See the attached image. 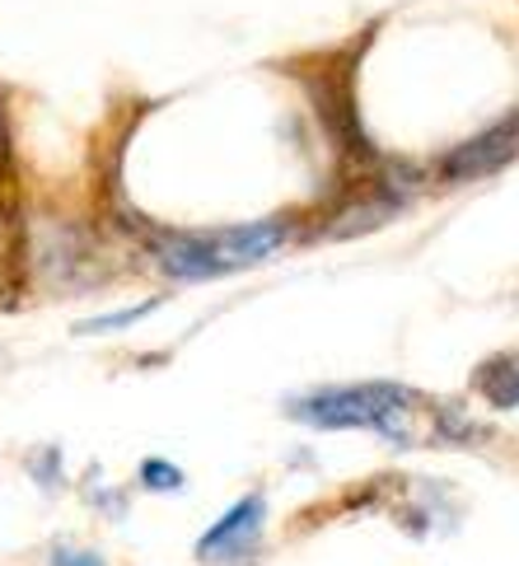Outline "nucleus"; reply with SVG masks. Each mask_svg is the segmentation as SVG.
<instances>
[{"label":"nucleus","mask_w":519,"mask_h":566,"mask_svg":"<svg viewBox=\"0 0 519 566\" xmlns=\"http://www.w3.org/2000/svg\"><path fill=\"white\" fill-rule=\"evenodd\" d=\"M412 394L398 384H347V389H318L290 402V417L318 431H379L389 440H407Z\"/></svg>","instance_id":"f03ea898"},{"label":"nucleus","mask_w":519,"mask_h":566,"mask_svg":"<svg viewBox=\"0 0 519 566\" xmlns=\"http://www.w3.org/2000/svg\"><path fill=\"white\" fill-rule=\"evenodd\" d=\"M52 566H108L98 553H80V548H52Z\"/></svg>","instance_id":"6e6552de"},{"label":"nucleus","mask_w":519,"mask_h":566,"mask_svg":"<svg viewBox=\"0 0 519 566\" xmlns=\"http://www.w3.org/2000/svg\"><path fill=\"white\" fill-rule=\"evenodd\" d=\"M290 239L286 220H257V226H230L211 234H173L159 239V268L173 281H215L267 262Z\"/></svg>","instance_id":"f257e3e1"},{"label":"nucleus","mask_w":519,"mask_h":566,"mask_svg":"<svg viewBox=\"0 0 519 566\" xmlns=\"http://www.w3.org/2000/svg\"><path fill=\"white\" fill-rule=\"evenodd\" d=\"M477 384H483V394L496 402V408H515L519 402V356L491 360L487 370H477Z\"/></svg>","instance_id":"39448f33"},{"label":"nucleus","mask_w":519,"mask_h":566,"mask_svg":"<svg viewBox=\"0 0 519 566\" xmlns=\"http://www.w3.org/2000/svg\"><path fill=\"white\" fill-rule=\"evenodd\" d=\"M141 482L150 492H178V488H183V473H178L169 459H146L141 463Z\"/></svg>","instance_id":"0eeeda50"},{"label":"nucleus","mask_w":519,"mask_h":566,"mask_svg":"<svg viewBox=\"0 0 519 566\" xmlns=\"http://www.w3.org/2000/svg\"><path fill=\"white\" fill-rule=\"evenodd\" d=\"M150 310H159V300H146V305H131V310H117V314H104V318H85L75 323L80 337H98V333H117V328H131V323H141Z\"/></svg>","instance_id":"423d86ee"},{"label":"nucleus","mask_w":519,"mask_h":566,"mask_svg":"<svg viewBox=\"0 0 519 566\" xmlns=\"http://www.w3.org/2000/svg\"><path fill=\"white\" fill-rule=\"evenodd\" d=\"M263 520H267L263 496H244L202 534L197 557L202 562H239V557H248L257 548V534H263Z\"/></svg>","instance_id":"7ed1b4c3"},{"label":"nucleus","mask_w":519,"mask_h":566,"mask_svg":"<svg viewBox=\"0 0 519 566\" xmlns=\"http://www.w3.org/2000/svg\"><path fill=\"white\" fill-rule=\"evenodd\" d=\"M515 150H519V117H506V123L487 127L483 136L464 140V146L445 159V178H454V184H468V178L496 174L501 165H510Z\"/></svg>","instance_id":"20e7f679"}]
</instances>
